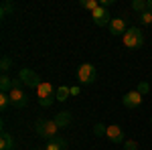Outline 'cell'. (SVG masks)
Returning <instances> with one entry per match:
<instances>
[{"instance_id": "cell-26", "label": "cell", "mask_w": 152, "mask_h": 150, "mask_svg": "<svg viewBox=\"0 0 152 150\" xmlns=\"http://www.w3.org/2000/svg\"><path fill=\"white\" fill-rule=\"evenodd\" d=\"M148 10H152V0H148Z\"/></svg>"}, {"instance_id": "cell-11", "label": "cell", "mask_w": 152, "mask_h": 150, "mask_svg": "<svg viewBox=\"0 0 152 150\" xmlns=\"http://www.w3.org/2000/svg\"><path fill=\"white\" fill-rule=\"evenodd\" d=\"M12 148H14L12 136L6 132V130H2V134H0V150H12Z\"/></svg>"}, {"instance_id": "cell-13", "label": "cell", "mask_w": 152, "mask_h": 150, "mask_svg": "<svg viewBox=\"0 0 152 150\" xmlns=\"http://www.w3.org/2000/svg\"><path fill=\"white\" fill-rule=\"evenodd\" d=\"M53 120H55V124H57L59 128H65V126H69V124H71V114H69V112H59Z\"/></svg>"}, {"instance_id": "cell-14", "label": "cell", "mask_w": 152, "mask_h": 150, "mask_svg": "<svg viewBox=\"0 0 152 150\" xmlns=\"http://www.w3.org/2000/svg\"><path fill=\"white\" fill-rule=\"evenodd\" d=\"M69 95H71L69 87H67V85H61L57 91H55V100H57V102H67V100H69Z\"/></svg>"}, {"instance_id": "cell-23", "label": "cell", "mask_w": 152, "mask_h": 150, "mask_svg": "<svg viewBox=\"0 0 152 150\" xmlns=\"http://www.w3.org/2000/svg\"><path fill=\"white\" fill-rule=\"evenodd\" d=\"M124 146H126V150H140L136 140H126V142H124Z\"/></svg>"}, {"instance_id": "cell-20", "label": "cell", "mask_w": 152, "mask_h": 150, "mask_svg": "<svg viewBox=\"0 0 152 150\" xmlns=\"http://www.w3.org/2000/svg\"><path fill=\"white\" fill-rule=\"evenodd\" d=\"M142 20V24H152V10H146V12H142L140 16H138Z\"/></svg>"}, {"instance_id": "cell-2", "label": "cell", "mask_w": 152, "mask_h": 150, "mask_svg": "<svg viewBox=\"0 0 152 150\" xmlns=\"http://www.w3.org/2000/svg\"><path fill=\"white\" fill-rule=\"evenodd\" d=\"M35 130H37V134H39L41 138H45V140H53L55 136H57V130H61V128L55 124V120H47V118H41V120H37Z\"/></svg>"}, {"instance_id": "cell-27", "label": "cell", "mask_w": 152, "mask_h": 150, "mask_svg": "<svg viewBox=\"0 0 152 150\" xmlns=\"http://www.w3.org/2000/svg\"><path fill=\"white\" fill-rule=\"evenodd\" d=\"M39 150H45V148H39Z\"/></svg>"}, {"instance_id": "cell-19", "label": "cell", "mask_w": 152, "mask_h": 150, "mask_svg": "<svg viewBox=\"0 0 152 150\" xmlns=\"http://www.w3.org/2000/svg\"><path fill=\"white\" fill-rule=\"evenodd\" d=\"M10 105V97H8V93H2L0 91V110L2 112H6V108Z\"/></svg>"}, {"instance_id": "cell-3", "label": "cell", "mask_w": 152, "mask_h": 150, "mask_svg": "<svg viewBox=\"0 0 152 150\" xmlns=\"http://www.w3.org/2000/svg\"><path fill=\"white\" fill-rule=\"evenodd\" d=\"M124 45H126V49H132V51L140 49L144 45V33L138 26H130L126 31V35H124Z\"/></svg>"}, {"instance_id": "cell-10", "label": "cell", "mask_w": 152, "mask_h": 150, "mask_svg": "<svg viewBox=\"0 0 152 150\" xmlns=\"http://www.w3.org/2000/svg\"><path fill=\"white\" fill-rule=\"evenodd\" d=\"M126 31H128V26H126V20H124V18H120V16L112 18V23H110V33L114 37H120V35L124 37Z\"/></svg>"}, {"instance_id": "cell-22", "label": "cell", "mask_w": 152, "mask_h": 150, "mask_svg": "<svg viewBox=\"0 0 152 150\" xmlns=\"http://www.w3.org/2000/svg\"><path fill=\"white\" fill-rule=\"evenodd\" d=\"M105 130H107V126H104V124H95L94 134L95 136H105Z\"/></svg>"}, {"instance_id": "cell-25", "label": "cell", "mask_w": 152, "mask_h": 150, "mask_svg": "<svg viewBox=\"0 0 152 150\" xmlns=\"http://www.w3.org/2000/svg\"><path fill=\"white\" fill-rule=\"evenodd\" d=\"M69 91H71V95H79V85H73V87H69Z\"/></svg>"}, {"instance_id": "cell-7", "label": "cell", "mask_w": 152, "mask_h": 150, "mask_svg": "<svg viewBox=\"0 0 152 150\" xmlns=\"http://www.w3.org/2000/svg\"><path fill=\"white\" fill-rule=\"evenodd\" d=\"M142 97H144V95H142L138 89H132V91H128L124 97H122V104L132 110V108H138V105L142 104Z\"/></svg>"}, {"instance_id": "cell-6", "label": "cell", "mask_w": 152, "mask_h": 150, "mask_svg": "<svg viewBox=\"0 0 152 150\" xmlns=\"http://www.w3.org/2000/svg\"><path fill=\"white\" fill-rule=\"evenodd\" d=\"M18 79L23 81V85H24V87H28V89H37V87L43 83V79H41L33 69H20Z\"/></svg>"}, {"instance_id": "cell-4", "label": "cell", "mask_w": 152, "mask_h": 150, "mask_svg": "<svg viewBox=\"0 0 152 150\" xmlns=\"http://www.w3.org/2000/svg\"><path fill=\"white\" fill-rule=\"evenodd\" d=\"M55 91L57 89H53V85L49 83V81H43L39 87H37V95H39V104L43 105V108H49V105L55 102Z\"/></svg>"}, {"instance_id": "cell-18", "label": "cell", "mask_w": 152, "mask_h": 150, "mask_svg": "<svg viewBox=\"0 0 152 150\" xmlns=\"http://www.w3.org/2000/svg\"><path fill=\"white\" fill-rule=\"evenodd\" d=\"M10 67H12V59L4 55V57H2V61H0V69H2V75H6V71L10 69Z\"/></svg>"}, {"instance_id": "cell-28", "label": "cell", "mask_w": 152, "mask_h": 150, "mask_svg": "<svg viewBox=\"0 0 152 150\" xmlns=\"http://www.w3.org/2000/svg\"><path fill=\"white\" fill-rule=\"evenodd\" d=\"M150 124H152V118H150Z\"/></svg>"}, {"instance_id": "cell-15", "label": "cell", "mask_w": 152, "mask_h": 150, "mask_svg": "<svg viewBox=\"0 0 152 150\" xmlns=\"http://www.w3.org/2000/svg\"><path fill=\"white\" fill-rule=\"evenodd\" d=\"M12 83H14V81H12L8 75H2V77H0V91H2V93H8L12 89Z\"/></svg>"}, {"instance_id": "cell-5", "label": "cell", "mask_w": 152, "mask_h": 150, "mask_svg": "<svg viewBox=\"0 0 152 150\" xmlns=\"http://www.w3.org/2000/svg\"><path fill=\"white\" fill-rule=\"evenodd\" d=\"M97 79V71L91 63H81L77 67V81L83 83V85H91L94 81Z\"/></svg>"}, {"instance_id": "cell-9", "label": "cell", "mask_w": 152, "mask_h": 150, "mask_svg": "<svg viewBox=\"0 0 152 150\" xmlns=\"http://www.w3.org/2000/svg\"><path fill=\"white\" fill-rule=\"evenodd\" d=\"M91 18H94V23L97 24V26H104V24H110L112 20H110V10L107 8H104V6H99L97 10L91 12Z\"/></svg>"}, {"instance_id": "cell-17", "label": "cell", "mask_w": 152, "mask_h": 150, "mask_svg": "<svg viewBox=\"0 0 152 150\" xmlns=\"http://www.w3.org/2000/svg\"><path fill=\"white\" fill-rule=\"evenodd\" d=\"M132 8L142 14V12L148 10V2H144V0H134V2H132Z\"/></svg>"}, {"instance_id": "cell-12", "label": "cell", "mask_w": 152, "mask_h": 150, "mask_svg": "<svg viewBox=\"0 0 152 150\" xmlns=\"http://www.w3.org/2000/svg\"><path fill=\"white\" fill-rule=\"evenodd\" d=\"M45 150H67V142H65L63 138H57V136H55L53 140H49V142H47Z\"/></svg>"}, {"instance_id": "cell-1", "label": "cell", "mask_w": 152, "mask_h": 150, "mask_svg": "<svg viewBox=\"0 0 152 150\" xmlns=\"http://www.w3.org/2000/svg\"><path fill=\"white\" fill-rule=\"evenodd\" d=\"M14 83H12V89L8 91V97H10V105L12 108H26L28 105V95H26V91H24V85L23 81L18 79H12Z\"/></svg>"}, {"instance_id": "cell-16", "label": "cell", "mask_w": 152, "mask_h": 150, "mask_svg": "<svg viewBox=\"0 0 152 150\" xmlns=\"http://www.w3.org/2000/svg\"><path fill=\"white\" fill-rule=\"evenodd\" d=\"M79 4H81L83 8H87V10H97V8H99V6H102V4H99V0H81V2H79Z\"/></svg>"}, {"instance_id": "cell-8", "label": "cell", "mask_w": 152, "mask_h": 150, "mask_svg": "<svg viewBox=\"0 0 152 150\" xmlns=\"http://www.w3.org/2000/svg\"><path fill=\"white\" fill-rule=\"evenodd\" d=\"M105 136H107V140H110V142H114V144H124V142H126V140H124V130H122L120 126H116V124L107 126Z\"/></svg>"}, {"instance_id": "cell-21", "label": "cell", "mask_w": 152, "mask_h": 150, "mask_svg": "<svg viewBox=\"0 0 152 150\" xmlns=\"http://www.w3.org/2000/svg\"><path fill=\"white\" fill-rule=\"evenodd\" d=\"M12 10H14V4H10V2H4V4H2V10H0L2 18H4V16H6L8 12H12Z\"/></svg>"}, {"instance_id": "cell-24", "label": "cell", "mask_w": 152, "mask_h": 150, "mask_svg": "<svg viewBox=\"0 0 152 150\" xmlns=\"http://www.w3.org/2000/svg\"><path fill=\"white\" fill-rule=\"evenodd\" d=\"M136 89H138V91L144 95V93H148V89H150V87H148V83H146V81H142V83L138 85V87H136Z\"/></svg>"}]
</instances>
